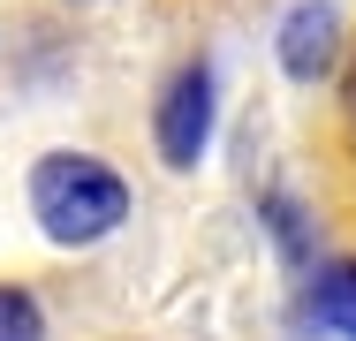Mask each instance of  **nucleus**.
<instances>
[{
	"label": "nucleus",
	"mask_w": 356,
	"mask_h": 341,
	"mask_svg": "<svg viewBox=\"0 0 356 341\" xmlns=\"http://www.w3.org/2000/svg\"><path fill=\"white\" fill-rule=\"evenodd\" d=\"M0 341H38V303L23 288H0Z\"/></svg>",
	"instance_id": "obj_5"
},
{
	"label": "nucleus",
	"mask_w": 356,
	"mask_h": 341,
	"mask_svg": "<svg viewBox=\"0 0 356 341\" xmlns=\"http://www.w3.org/2000/svg\"><path fill=\"white\" fill-rule=\"evenodd\" d=\"M31 212L54 243H99L129 220V182L106 167V159H83V152H54L31 167Z\"/></svg>",
	"instance_id": "obj_1"
},
{
	"label": "nucleus",
	"mask_w": 356,
	"mask_h": 341,
	"mask_svg": "<svg viewBox=\"0 0 356 341\" xmlns=\"http://www.w3.org/2000/svg\"><path fill=\"white\" fill-rule=\"evenodd\" d=\"M349 122H356V76H349Z\"/></svg>",
	"instance_id": "obj_6"
},
{
	"label": "nucleus",
	"mask_w": 356,
	"mask_h": 341,
	"mask_svg": "<svg viewBox=\"0 0 356 341\" xmlns=\"http://www.w3.org/2000/svg\"><path fill=\"white\" fill-rule=\"evenodd\" d=\"M213 136V68L190 61L167 91H159V159L167 167H197Z\"/></svg>",
	"instance_id": "obj_2"
},
{
	"label": "nucleus",
	"mask_w": 356,
	"mask_h": 341,
	"mask_svg": "<svg viewBox=\"0 0 356 341\" xmlns=\"http://www.w3.org/2000/svg\"><path fill=\"white\" fill-rule=\"evenodd\" d=\"M303 303H311V319H318V326H334L341 341H356V258H349V266H326L318 280H311V296H303Z\"/></svg>",
	"instance_id": "obj_4"
},
{
	"label": "nucleus",
	"mask_w": 356,
	"mask_h": 341,
	"mask_svg": "<svg viewBox=\"0 0 356 341\" xmlns=\"http://www.w3.org/2000/svg\"><path fill=\"white\" fill-rule=\"evenodd\" d=\"M334 54H341V15H334L326 0H303V8L281 23V68L296 84H311V76L334 68Z\"/></svg>",
	"instance_id": "obj_3"
}]
</instances>
